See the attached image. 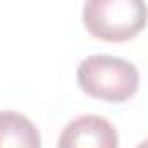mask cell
Here are the masks:
<instances>
[{"label": "cell", "mask_w": 148, "mask_h": 148, "mask_svg": "<svg viewBox=\"0 0 148 148\" xmlns=\"http://www.w3.org/2000/svg\"><path fill=\"white\" fill-rule=\"evenodd\" d=\"M58 148H118V132L102 116H79L60 132Z\"/></svg>", "instance_id": "cell-3"}, {"label": "cell", "mask_w": 148, "mask_h": 148, "mask_svg": "<svg viewBox=\"0 0 148 148\" xmlns=\"http://www.w3.org/2000/svg\"><path fill=\"white\" fill-rule=\"evenodd\" d=\"M0 148H42L39 130L18 111H0Z\"/></svg>", "instance_id": "cell-4"}, {"label": "cell", "mask_w": 148, "mask_h": 148, "mask_svg": "<svg viewBox=\"0 0 148 148\" xmlns=\"http://www.w3.org/2000/svg\"><path fill=\"white\" fill-rule=\"evenodd\" d=\"M148 21L143 0H88L83 5L86 30L102 42H125L136 37Z\"/></svg>", "instance_id": "cell-2"}, {"label": "cell", "mask_w": 148, "mask_h": 148, "mask_svg": "<svg viewBox=\"0 0 148 148\" xmlns=\"http://www.w3.org/2000/svg\"><path fill=\"white\" fill-rule=\"evenodd\" d=\"M136 148H148V139H143V141H141V143H139Z\"/></svg>", "instance_id": "cell-5"}, {"label": "cell", "mask_w": 148, "mask_h": 148, "mask_svg": "<svg viewBox=\"0 0 148 148\" xmlns=\"http://www.w3.org/2000/svg\"><path fill=\"white\" fill-rule=\"evenodd\" d=\"M76 81L90 97L104 102H125L139 88V69L130 60L99 53L79 62Z\"/></svg>", "instance_id": "cell-1"}]
</instances>
